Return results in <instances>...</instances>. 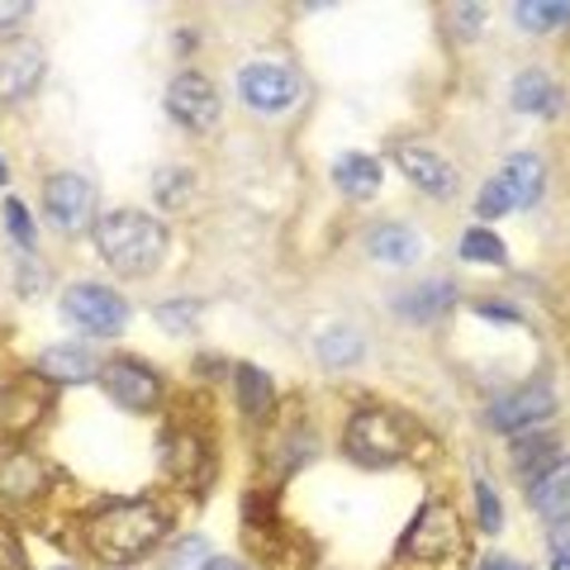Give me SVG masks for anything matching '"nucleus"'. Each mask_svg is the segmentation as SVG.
<instances>
[{"mask_svg": "<svg viewBox=\"0 0 570 570\" xmlns=\"http://www.w3.org/2000/svg\"><path fill=\"white\" fill-rule=\"evenodd\" d=\"M167 224L142 209H110L96 219V247L119 276H153L167 257Z\"/></svg>", "mask_w": 570, "mask_h": 570, "instance_id": "1", "label": "nucleus"}, {"mask_svg": "<svg viewBox=\"0 0 570 570\" xmlns=\"http://www.w3.org/2000/svg\"><path fill=\"white\" fill-rule=\"evenodd\" d=\"M167 528H171V519L153 499H129V504H110V509L91 513L86 542H91V551L105 561H138L167 538Z\"/></svg>", "mask_w": 570, "mask_h": 570, "instance_id": "2", "label": "nucleus"}, {"mask_svg": "<svg viewBox=\"0 0 570 570\" xmlns=\"http://www.w3.org/2000/svg\"><path fill=\"white\" fill-rule=\"evenodd\" d=\"M461 551H466V542H461L456 513L448 504H423L400 542V561L409 570H456Z\"/></svg>", "mask_w": 570, "mask_h": 570, "instance_id": "3", "label": "nucleus"}, {"mask_svg": "<svg viewBox=\"0 0 570 570\" xmlns=\"http://www.w3.org/2000/svg\"><path fill=\"white\" fill-rule=\"evenodd\" d=\"M347 452L352 461L362 466H390L409 452V438H404V419L390 414V409H362L352 423H347Z\"/></svg>", "mask_w": 570, "mask_h": 570, "instance_id": "4", "label": "nucleus"}, {"mask_svg": "<svg viewBox=\"0 0 570 570\" xmlns=\"http://www.w3.org/2000/svg\"><path fill=\"white\" fill-rule=\"evenodd\" d=\"M62 314L86 333L115 337V333H124V324H129V299L105 291V285L81 281V285H71V291L62 295Z\"/></svg>", "mask_w": 570, "mask_h": 570, "instance_id": "5", "label": "nucleus"}, {"mask_svg": "<svg viewBox=\"0 0 570 570\" xmlns=\"http://www.w3.org/2000/svg\"><path fill=\"white\" fill-rule=\"evenodd\" d=\"M43 209L48 224L62 228V234H81L96 214V186L86 181L81 171H58L43 181Z\"/></svg>", "mask_w": 570, "mask_h": 570, "instance_id": "6", "label": "nucleus"}, {"mask_svg": "<svg viewBox=\"0 0 570 570\" xmlns=\"http://www.w3.org/2000/svg\"><path fill=\"white\" fill-rule=\"evenodd\" d=\"M100 385L115 404L138 409V414L163 404V376H157L153 366H142L138 356H115L110 366H100Z\"/></svg>", "mask_w": 570, "mask_h": 570, "instance_id": "7", "label": "nucleus"}, {"mask_svg": "<svg viewBox=\"0 0 570 570\" xmlns=\"http://www.w3.org/2000/svg\"><path fill=\"white\" fill-rule=\"evenodd\" d=\"M167 115L181 124L186 134H205L214 119H219V91L214 81L200 77V71H181L171 86H167Z\"/></svg>", "mask_w": 570, "mask_h": 570, "instance_id": "8", "label": "nucleus"}, {"mask_svg": "<svg viewBox=\"0 0 570 570\" xmlns=\"http://www.w3.org/2000/svg\"><path fill=\"white\" fill-rule=\"evenodd\" d=\"M557 414V385L551 381H528L519 390H509L504 400L490 404V423L499 433H519V428H532Z\"/></svg>", "mask_w": 570, "mask_h": 570, "instance_id": "9", "label": "nucleus"}, {"mask_svg": "<svg viewBox=\"0 0 570 570\" xmlns=\"http://www.w3.org/2000/svg\"><path fill=\"white\" fill-rule=\"evenodd\" d=\"M238 96L253 105V110L276 115V110H291L295 105L299 81H295V71H285L276 62H253V67L238 71Z\"/></svg>", "mask_w": 570, "mask_h": 570, "instance_id": "10", "label": "nucleus"}, {"mask_svg": "<svg viewBox=\"0 0 570 570\" xmlns=\"http://www.w3.org/2000/svg\"><path fill=\"white\" fill-rule=\"evenodd\" d=\"M43 81V48L39 43H0V100H24Z\"/></svg>", "mask_w": 570, "mask_h": 570, "instance_id": "11", "label": "nucleus"}, {"mask_svg": "<svg viewBox=\"0 0 570 570\" xmlns=\"http://www.w3.org/2000/svg\"><path fill=\"white\" fill-rule=\"evenodd\" d=\"M542 181H547V171H542V157L538 153H513L504 167H499L494 176V186L504 190V200L509 209H532L542 200Z\"/></svg>", "mask_w": 570, "mask_h": 570, "instance_id": "12", "label": "nucleus"}, {"mask_svg": "<svg viewBox=\"0 0 570 570\" xmlns=\"http://www.w3.org/2000/svg\"><path fill=\"white\" fill-rule=\"evenodd\" d=\"M395 163H400V171L414 181L419 190H428V195H452L456 190V171L442 163L438 153H428V148H419V142H404V148H395Z\"/></svg>", "mask_w": 570, "mask_h": 570, "instance_id": "13", "label": "nucleus"}, {"mask_svg": "<svg viewBox=\"0 0 570 570\" xmlns=\"http://www.w3.org/2000/svg\"><path fill=\"white\" fill-rule=\"evenodd\" d=\"M456 305V285L452 281H423L414 291L395 295V314L409 318V324H433L438 314H448Z\"/></svg>", "mask_w": 570, "mask_h": 570, "instance_id": "14", "label": "nucleus"}, {"mask_svg": "<svg viewBox=\"0 0 570 570\" xmlns=\"http://www.w3.org/2000/svg\"><path fill=\"white\" fill-rule=\"evenodd\" d=\"M43 390H33V385H10V390H0V438H20L29 433L33 423L43 419Z\"/></svg>", "mask_w": 570, "mask_h": 570, "instance_id": "15", "label": "nucleus"}, {"mask_svg": "<svg viewBox=\"0 0 570 570\" xmlns=\"http://www.w3.org/2000/svg\"><path fill=\"white\" fill-rule=\"evenodd\" d=\"M39 376L58 381V385H86V381L100 376V366H96V356L86 352V347L62 343V347H48V352L39 356Z\"/></svg>", "mask_w": 570, "mask_h": 570, "instance_id": "16", "label": "nucleus"}, {"mask_svg": "<svg viewBox=\"0 0 570 570\" xmlns=\"http://www.w3.org/2000/svg\"><path fill=\"white\" fill-rule=\"evenodd\" d=\"M366 253L385 266H414L423 257V238L409 224H381V228H371Z\"/></svg>", "mask_w": 570, "mask_h": 570, "instance_id": "17", "label": "nucleus"}, {"mask_svg": "<svg viewBox=\"0 0 570 570\" xmlns=\"http://www.w3.org/2000/svg\"><path fill=\"white\" fill-rule=\"evenodd\" d=\"M528 499L532 509L542 513L551 523H570V461H557L547 475H538L528 485Z\"/></svg>", "mask_w": 570, "mask_h": 570, "instance_id": "18", "label": "nucleus"}, {"mask_svg": "<svg viewBox=\"0 0 570 570\" xmlns=\"http://www.w3.org/2000/svg\"><path fill=\"white\" fill-rule=\"evenodd\" d=\"M333 181L347 200H371V195L381 190V163L366 157V153H347V157L333 163Z\"/></svg>", "mask_w": 570, "mask_h": 570, "instance_id": "19", "label": "nucleus"}, {"mask_svg": "<svg viewBox=\"0 0 570 570\" xmlns=\"http://www.w3.org/2000/svg\"><path fill=\"white\" fill-rule=\"evenodd\" d=\"M513 110L523 115H561V86L547 77V71H523L519 81H513Z\"/></svg>", "mask_w": 570, "mask_h": 570, "instance_id": "20", "label": "nucleus"}, {"mask_svg": "<svg viewBox=\"0 0 570 570\" xmlns=\"http://www.w3.org/2000/svg\"><path fill=\"white\" fill-rule=\"evenodd\" d=\"M513 466H519V475H528V485L538 475H547L551 466H557V438H542V433H528V438H513Z\"/></svg>", "mask_w": 570, "mask_h": 570, "instance_id": "21", "label": "nucleus"}, {"mask_svg": "<svg viewBox=\"0 0 570 570\" xmlns=\"http://www.w3.org/2000/svg\"><path fill=\"white\" fill-rule=\"evenodd\" d=\"M314 352H318V362L324 366H352V362H362L366 356V337L356 328H347V324H337L328 333H318Z\"/></svg>", "mask_w": 570, "mask_h": 570, "instance_id": "22", "label": "nucleus"}, {"mask_svg": "<svg viewBox=\"0 0 570 570\" xmlns=\"http://www.w3.org/2000/svg\"><path fill=\"white\" fill-rule=\"evenodd\" d=\"M39 485H43V466L33 456L14 452V456L0 461V494H6V499H29Z\"/></svg>", "mask_w": 570, "mask_h": 570, "instance_id": "23", "label": "nucleus"}, {"mask_svg": "<svg viewBox=\"0 0 570 570\" xmlns=\"http://www.w3.org/2000/svg\"><path fill=\"white\" fill-rule=\"evenodd\" d=\"M513 20H519L528 33H547L570 24V0H519L513 6Z\"/></svg>", "mask_w": 570, "mask_h": 570, "instance_id": "24", "label": "nucleus"}, {"mask_svg": "<svg viewBox=\"0 0 570 570\" xmlns=\"http://www.w3.org/2000/svg\"><path fill=\"white\" fill-rule=\"evenodd\" d=\"M238 395H243L247 414L262 419L266 409L276 404V385H272V376H266L262 366H247V362H243V366H238Z\"/></svg>", "mask_w": 570, "mask_h": 570, "instance_id": "25", "label": "nucleus"}, {"mask_svg": "<svg viewBox=\"0 0 570 570\" xmlns=\"http://www.w3.org/2000/svg\"><path fill=\"white\" fill-rule=\"evenodd\" d=\"M190 190H195V176L186 167H167V171L153 176V200L167 205V209H181L190 200Z\"/></svg>", "mask_w": 570, "mask_h": 570, "instance_id": "26", "label": "nucleus"}, {"mask_svg": "<svg viewBox=\"0 0 570 570\" xmlns=\"http://www.w3.org/2000/svg\"><path fill=\"white\" fill-rule=\"evenodd\" d=\"M461 257H466V262H485V266H504L509 262L504 243H499L490 228H466V238H461Z\"/></svg>", "mask_w": 570, "mask_h": 570, "instance_id": "27", "label": "nucleus"}, {"mask_svg": "<svg viewBox=\"0 0 570 570\" xmlns=\"http://www.w3.org/2000/svg\"><path fill=\"white\" fill-rule=\"evenodd\" d=\"M195 314H200V299H176V305H157V324L171 333H186Z\"/></svg>", "mask_w": 570, "mask_h": 570, "instance_id": "28", "label": "nucleus"}, {"mask_svg": "<svg viewBox=\"0 0 570 570\" xmlns=\"http://www.w3.org/2000/svg\"><path fill=\"white\" fill-rule=\"evenodd\" d=\"M6 228H10V238L20 247H33V219H29L24 200H6Z\"/></svg>", "mask_w": 570, "mask_h": 570, "instance_id": "29", "label": "nucleus"}, {"mask_svg": "<svg viewBox=\"0 0 570 570\" xmlns=\"http://www.w3.org/2000/svg\"><path fill=\"white\" fill-rule=\"evenodd\" d=\"M214 557H209V542L205 538H186L181 547H176V561L171 570H205Z\"/></svg>", "mask_w": 570, "mask_h": 570, "instance_id": "30", "label": "nucleus"}, {"mask_svg": "<svg viewBox=\"0 0 570 570\" xmlns=\"http://www.w3.org/2000/svg\"><path fill=\"white\" fill-rule=\"evenodd\" d=\"M475 504H480V528L485 532H499V494H494V485L490 480H475Z\"/></svg>", "mask_w": 570, "mask_h": 570, "instance_id": "31", "label": "nucleus"}, {"mask_svg": "<svg viewBox=\"0 0 570 570\" xmlns=\"http://www.w3.org/2000/svg\"><path fill=\"white\" fill-rule=\"evenodd\" d=\"M475 214L480 219H499V214H509V200H504V190H499L494 181L480 190V200H475Z\"/></svg>", "mask_w": 570, "mask_h": 570, "instance_id": "32", "label": "nucleus"}, {"mask_svg": "<svg viewBox=\"0 0 570 570\" xmlns=\"http://www.w3.org/2000/svg\"><path fill=\"white\" fill-rule=\"evenodd\" d=\"M29 0H0V29H14L20 20H29Z\"/></svg>", "mask_w": 570, "mask_h": 570, "instance_id": "33", "label": "nucleus"}, {"mask_svg": "<svg viewBox=\"0 0 570 570\" xmlns=\"http://www.w3.org/2000/svg\"><path fill=\"white\" fill-rule=\"evenodd\" d=\"M551 570H570V523H561L557 542H551Z\"/></svg>", "mask_w": 570, "mask_h": 570, "instance_id": "34", "label": "nucleus"}, {"mask_svg": "<svg viewBox=\"0 0 570 570\" xmlns=\"http://www.w3.org/2000/svg\"><path fill=\"white\" fill-rule=\"evenodd\" d=\"M480 314H494V318H509V324H519V309H513V305H494V299H485Z\"/></svg>", "mask_w": 570, "mask_h": 570, "instance_id": "35", "label": "nucleus"}, {"mask_svg": "<svg viewBox=\"0 0 570 570\" xmlns=\"http://www.w3.org/2000/svg\"><path fill=\"white\" fill-rule=\"evenodd\" d=\"M0 570H24V561H20V551H14L10 542H0Z\"/></svg>", "mask_w": 570, "mask_h": 570, "instance_id": "36", "label": "nucleus"}, {"mask_svg": "<svg viewBox=\"0 0 570 570\" xmlns=\"http://www.w3.org/2000/svg\"><path fill=\"white\" fill-rule=\"evenodd\" d=\"M205 570H247V566H238V561H228V557H214Z\"/></svg>", "mask_w": 570, "mask_h": 570, "instance_id": "37", "label": "nucleus"}, {"mask_svg": "<svg viewBox=\"0 0 570 570\" xmlns=\"http://www.w3.org/2000/svg\"><path fill=\"white\" fill-rule=\"evenodd\" d=\"M480 570H523V566H513V561H485Z\"/></svg>", "mask_w": 570, "mask_h": 570, "instance_id": "38", "label": "nucleus"}, {"mask_svg": "<svg viewBox=\"0 0 570 570\" xmlns=\"http://www.w3.org/2000/svg\"><path fill=\"white\" fill-rule=\"evenodd\" d=\"M10 181V167H6V157H0V186H6Z\"/></svg>", "mask_w": 570, "mask_h": 570, "instance_id": "39", "label": "nucleus"}]
</instances>
